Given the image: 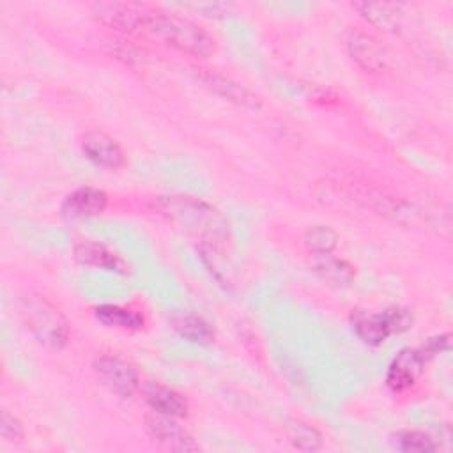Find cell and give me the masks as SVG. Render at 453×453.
I'll return each instance as SVG.
<instances>
[{
	"instance_id": "cell-1",
	"label": "cell",
	"mask_w": 453,
	"mask_h": 453,
	"mask_svg": "<svg viewBox=\"0 0 453 453\" xmlns=\"http://www.w3.org/2000/svg\"><path fill=\"white\" fill-rule=\"evenodd\" d=\"M143 32L152 34L172 48L193 57L203 58L214 51V39L200 25L173 12L147 7Z\"/></svg>"
},
{
	"instance_id": "cell-2",
	"label": "cell",
	"mask_w": 453,
	"mask_h": 453,
	"mask_svg": "<svg viewBox=\"0 0 453 453\" xmlns=\"http://www.w3.org/2000/svg\"><path fill=\"white\" fill-rule=\"evenodd\" d=\"M19 315L35 340L51 349L65 347L69 326L60 310L44 296L27 294L19 299Z\"/></svg>"
},
{
	"instance_id": "cell-3",
	"label": "cell",
	"mask_w": 453,
	"mask_h": 453,
	"mask_svg": "<svg viewBox=\"0 0 453 453\" xmlns=\"http://www.w3.org/2000/svg\"><path fill=\"white\" fill-rule=\"evenodd\" d=\"M352 329L356 334L368 345H380L393 334H400L407 331L414 317L409 308L403 306H389L377 313L356 311L350 317Z\"/></svg>"
},
{
	"instance_id": "cell-4",
	"label": "cell",
	"mask_w": 453,
	"mask_h": 453,
	"mask_svg": "<svg viewBox=\"0 0 453 453\" xmlns=\"http://www.w3.org/2000/svg\"><path fill=\"white\" fill-rule=\"evenodd\" d=\"M94 372L108 391L122 398L133 396L140 388L136 366L120 356H99L94 361Z\"/></svg>"
},
{
	"instance_id": "cell-5",
	"label": "cell",
	"mask_w": 453,
	"mask_h": 453,
	"mask_svg": "<svg viewBox=\"0 0 453 453\" xmlns=\"http://www.w3.org/2000/svg\"><path fill=\"white\" fill-rule=\"evenodd\" d=\"M156 207L180 223H188L193 226H218L219 216L209 203L191 198V196H159L156 200Z\"/></svg>"
},
{
	"instance_id": "cell-6",
	"label": "cell",
	"mask_w": 453,
	"mask_h": 453,
	"mask_svg": "<svg viewBox=\"0 0 453 453\" xmlns=\"http://www.w3.org/2000/svg\"><path fill=\"white\" fill-rule=\"evenodd\" d=\"M94 16L106 27L120 32H143L147 7L133 2H101L92 7Z\"/></svg>"
},
{
	"instance_id": "cell-7",
	"label": "cell",
	"mask_w": 453,
	"mask_h": 453,
	"mask_svg": "<svg viewBox=\"0 0 453 453\" xmlns=\"http://www.w3.org/2000/svg\"><path fill=\"white\" fill-rule=\"evenodd\" d=\"M175 419L177 418L159 414L156 411L149 412L145 416V426L149 435L152 437V441H156L163 448H168L173 451H196L198 444Z\"/></svg>"
},
{
	"instance_id": "cell-8",
	"label": "cell",
	"mask_w": 453,
	"mask_h": 453,
	"mask_svg": "<svg viewBox=\"0 0 453 453\" xmlns=\"http://www.w3.org/2000/svg\"><path fill=\"white\" fill-rule=\"evenodd\" d=\"M81 150L88 161L103 168L117 170L126 163L122 147L103 131H88L81 140Z\"/></svg>"
},
{
	"instance_id": "cell-9",
	"label": "cell",
	"mask_w": 453,
	"mask_h": 453,
	"mask_svg": "<svg viewBox=\"0 0 453 453\" xmlns=\"http://www.w3.org/2000/svg\"><path fill=\"white\" fill-rule=\"evenodd\" d=\"M425 363L426 361L418 349H402L388 368V373H386L388 386L396 393L412 388L419 379V375L423 373Z\"/></svg>"
},
{
	"instance_id": "cell-10",
	"label": "cell",
	"mask_w": 453,
	"mask_h": 453,
	"mask_svg": "<svg viewBox=\"0 0 453 453\" xmlns=\"http://www.w3.org/2000/svg\"><path fill=\"white\" fill-rule=\"evenodd\" d=\"M108 205V196L103 189L83 186L65 196L62 203V214L65 218H90L101 214Z\"/></svg>"
},
{
	"instance_id": "cell-11",
	"label": "cell",
	"mask_w": 453,
	"mask_h": 453,
	"mask_svg": "<svg viewBox=\"0 0 453 453\" xmlns=\"http://www.w3.org/2000/svg\"><path fill=\"white\" fill-rule=\"evenodd\" d=\"M198 78L218 96L244 106V108H251V110H258L260 108V99L250 92L246 87H242L241 83L230 80L228 76H223L216 71H209V69H198Z\"/></svg>"
},
{
	"instance_id": "cell-12",
	"label": "cell",
	"mask_w": 453,
	"mask_h": 453,
	"mask_svg": "<svg viewBox=\"0 0 453 453\" xmlns=\"http://www.w3.org/2000/svg\"><path fill=\"white\" fill-rule=\"evenodd\" d=\"M349 51L352 58L366 71L377 73L386 67V55L382 51V46L373 39L370 34L352 30L347 39Z\"/></svg>"
},
{
	"instance_id": "cell-13",
	"label": "cell",
	"mask_w": 453,
	"mask_h": 453,
	"mask_svg": "<svg viewBox=\"0 0 453 453\" xmlns=\"http://www.w3.org/2000/svg\"><path fill=\"white\" fill-rule=\"evenodd\" d=\"M143 396L149 407L159 414H166L172 418H186L188 416V402L186 398L172 388H166L159 382H147L143 386Z\"/></svg>"
},
{
	"instance_id": "cell-14",
	"label": "cell",
	"mask_w": 453,
	"mask_h": 453,
	"mask_svg": "<svg viewBox=\"0 0 453 453\" xmlns=\"http://www.w3.org/2000/svg\"><path fill=\"white\" fill-rule=\"evenodd\" d=\"M74 258L88 267H99L104 271H122V260L108 250L104 244L96 241H81L74 246Z\"/></svg>"
},
{
	"instance_id": "cell-15",
	"label": "cell",
	"mask_w": 453,
	"mask_h": 453,
	"mask_svg": "<svg viewBox=\"0 0 453 453\" xmlns=\"http://www.w3.org/2000/svg\"><path fill=\"white\" fill-rule=\"evenodd\" d=\"M94 315L101 324L115 329H124V331H140L145 324V319L142 313L131 308L117 306V304L96 306Z\"/></svg>"
},
{
	"instance_id": "cell-16",
	"label": "cell",
	"mask_w": 453,
	"mask_h": 453,
	"mask_svg": "<svg viewBox=\"0 0 453 453\" xmlns=\"http://www.w3.org/2000/svg\"><path fill=\"white\" fill-rule=\"evenodd\" d=\"M173 329L191 343L207 345L214 340L212 326L200 315H179L177 319H173Z\"/></svg>"
},
{
	"instance_id": "cell-17",
	"label": "cell",
	"mask_w": 453,
	"mask_h": 453,
	"mask_svg": "<svg viewBox=\"0 0 453 453\" xmlns=\"http://www.w3.org/2000/svg\"><path fill=\"white\" fill-rule=\"evenodd\" d=\"M285 435L299 451H317L322 448V434L306 421L288 419L285 423Z\"/></svg>"
},
{
	"instance_id": "cell-18",
	"label": "cell",
	"mask_w": 453,
	"mask_h": 453,
	"mask_svg": "<svg viewBox=\"0 0 453 453\" xmlns=\"http://www.w3.org/2000/svg\"><path fill=\"white\" fill-rule=\"evenodd\" d=\"M313 267H315V271L320 278H324L326 281L334 283V285H347L356 276L354 267L347 260L336 258L331 253L329 255H319L315 258Z\"/></svg>"
},
{
	"instance_id": "cell-19",
	"label": "cell",
	"mask_w": 453,
	"mask_h": 453,
	"mask_svg": "<svg viewBox=\"0 0 453 453\" xmlns=\"http://www.w3.org/2000/svg\"><path fill=\"white\" fill-rule=\"evenodd\" d=\"M354 9H357L370 23L384 28H393L402 14V5L388 2H357L354 4Z\"/></svg>"
},
{
	"instance_id": "cell-20",
	"label": "cell",
	"mask_w": 453,
	"mask_h": 453,
	"mask_svg": "<svg viewBox=\"0 0 453 453\" xmlns=\"http://www.w3.org/2000/svg\"><path fill=\"white\" fill-rule=\"evenodd\" d=\"M393 446L403 453H428L435 451L439 444L423 430H398L391 435Z\"/></svg>"
},
{
	"instance_id": "cell-21",
	"label": "cell",
	"mask_w": 453,
	"mask_h": 453,
	"mask_svg": "<svg viewBox=\"0 0 453 453\" xmlns=\"http://www.w3.org/2000/svg\"><path fill=\"white\" fill-rule=\"evenodd\" d=\"M338 244V234L327 225H313L304 232V246L319 255H329Z\"/></svg>"
},
{
	"instance_id": "cell-22",
	"label": "cell",
	"mask_w": 453,
	"mask_h": 453,
	"mask_svg": "<svg viewBox=\"0 0 453 453\" xmlns=\"http://www.w3.org/2000/svg\"><path fill=\"white\" fill-rule=\"evenodd\" d=\"M0 434H2V439L9 442H21L25 437L21 421L9 411H2L0 414Z\"/></svg>"
},
{
	"instance_id": "cell-23",
	"label": "cell",
	"mask_w": 453,
	"mask_h": 453,
	"mask_svg": "<svg viewBox=\"0 0 453 453\" xmlns=\"http://www.w3.org/2000/svg\"><path fill=\"white\" fill-rule=\"evenodd\" d=\"M446 349H449V334H448V333L428 338L418 350H419V354L425 357V361H428V359H432L434 356L441 354V352L446 350Z\"/></svg>"
},
{
	"instance_id": "cell-24",
	"label": "cell",
	"mask_w": 453,
	"mask_h": 453,
	"mask_svg": "<svg viewBox=\"0 0 453 453\" xmlns=\"http://www.w3.org/2000/svg\"><path fill=\"white\" fill-rule=\"evenodd\" d=\"M184 7L196 9L198 12H203L205 16H214V18L225 16L230 9V5H226V4H186Z\"/></svg>"
}]
</instances>
